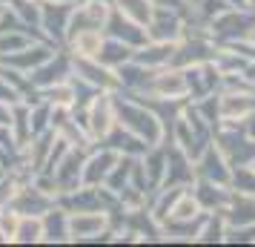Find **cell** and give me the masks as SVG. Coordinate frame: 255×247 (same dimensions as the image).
Listing matches in <instances>:
<instances>
[{
    "label": "cell",
    "mask_w": 255,
    "mask_h": 247,
    "mask_svg": "<svg viewBox=\"0 0 255 247\" xmlns=\"http://www.w3.org/2000/svg\"><path fill=\"white\" fill-rule=\"evenodd\" d=\"M20 104V101H17ZM12 101H0V127H12L14 124V106Z\"/></svg>",
    "instance_id": "36"
},
{
    "label": "cell",
    "mask_w": 255,
    "mask_h": 247,
    "mask_svg": "<svg viewBox=\"0 0 255 247\" xmlns=\"http://www.w3.org/2000/svg\"><path fill=\"white\" fill-rule=\"evenodd\" d=\"M69 17H72V6L40 3V26H37L40 37L55 43V46H63L66 43V32H69Z\"/></svg>",
    "instance_id": "13"
},
{
    "label": "cell",
    "mask_w": 255,
    "mask_h": 247,
    "mask_svg": "<svg viewBox=\"0 0 255 247\" xmlns=\"http://www.w3.org/2000/svg\"><path fill=\"white\" fill-rule=\"evenodd\" d=\"M132 170H135V158L132 155H121L118 158V164L112 167V173L106 176V181L101 184V187H106L109 193H121L124 187H129L132 184Z\"/></svg>",
    "instance_id": "33"
},
{
    "label": "cell",
    "mask_w": 255,
    "mask_h": 247,
    "mask_svg": "<svg viewBox=\"0 0 255 247\" xmlns=\"http://www.w3.org/2000/svg\"><path fill=\"white\" fill-rule=\"evenodd\" d=\"M230 190L235 193H244V196H253L255 199V167H235L232 173V181H230Z\"/></svg>",
    "instance_id": "34"
},
{
    "label": "cell",
    "mask_w": 255,
    "mask_h": 247,
    "mask_svg": "<svg viewBox=\"0 0 255 247\" xmlns=\"http://www.w3.org/2000/svg\"><path fill=\"white\" fill-rule=\"evenodd\" d=\"M189 190L195 193V199L204 207V213H221L232 196L230 187H221V184H212V181H204V178H195Z\"/></svg>",
    "instance_id": "24"
},
{
    "label": "cell",
    "mask_w": 255,
    "mask_h": 247,
    "mask_svg": "<svg viewBox=\"0 0 255 247\" xmlns=\"http://www.w3.org/2000/svg\"><path fill=\"white\" fill-rule=\"evenodd\" d=\"M192 164H195V178H204V181H212V184H221V187H230L235 167H232L230 161H227V155L215 147V141L209 144Z\"/></svg>",
    "instance_id": "9"
},
{
    "label": "cell",
    "mask_w": 255,
    "mask_h": 247,
    "mask_svg": "<svg viewBox=\"0 0 255 247\" xmlns=\"http://www.w3.org/2000/svg\"><path fill=\"white\" fill-rule=\"evenodd\" d=\"M72 75L89 83L98 92H115L118 89V75L98 58H72Z\"/></svg>",
    "instance_id": "12"
},
{
    "label": "cell",
    "mask_w": 255,
    "mask_h": 247,
    "mask_svg": "<svg viewBox=\"0 0 255 247\" xmlns=\"http://www.w3.org/2000/svg\"><path fill=\"white\" fill-rule=\"evenodd\" d=\"M106 40V32L104 29H78L66 37V52L72 58H98L101 55V46Z\"/></svg>",
    "instance_id": "17"
},
{
    "label": "cell",
    "mask_w": 255,
    "mask_h": 247,
    "mask_svg": "<svg viewBox=\"0 0 255 247\" xmlns=\"http://www.w3.org/2000/svg\"><path fill=\"white\" fill-rule=\"evenodd\" d=\"M253 167H255V161H253Z\"/></svg>",
    "instance_id": "46"
},
{
    "label": "cell",
    "mask_w": 255,
    "mask_h": 247,
    "mask_svg": "<svg viewBox=\"0 0 255 247\" xmlns=\"http://www.w3.org/2000/svg\"><path fill=\"white\" fill-rule=\"evenodd\" d=\"M52 204H55V199H52V196H46L40 187H35V181L29 178L23 187L14 193V199L9 201L6 207L17 210L20 216H43V213H46Z\"/></svg>",
    "instance_id": "16"
},
{
    "label": "cell",
    "mask_w": 255,
    "mask_h": 247,
    "mask_svg": "<svg viewBox=\"0 0 255 247\" xmlns=\"http://www.w3.org/2000/svg\"><path fill=\"white\" fill-rule=\"evenodd\" d=\"M175 49H178V43H166V40H146L143 46L135 49V60L143 63L146 69L175 66Z\"/></svg>",
    "instance_id": "18"
},
{
    "label": "cell",
    "mask_w": 255,
    "mask_h": 247,
    "mask_svg": "<svg viewBox=\"0 0 255 247\" xmlns=\"http://www.w3.org/2000/svg\"><path fill=\"white\" fill-rule=\"evenodd\" d=\"M135 58V49L129 46V43H124V40H118V37L106 35L104 46H101V55H98V60L101 63H106L109 69H118L121 63H127V60Z\"/></svg>",
    "instance_id": "29"
},
{
    "label": "cell",
    "mask_w": 255,
    "mask_h": 247,
    "mask_svg": "<svg viewBox=\"0 0 255 247\" xmlns=\"http://www.w3.org/2000/svg\"><path fill=\"white\" fill-rule=\"evenodd\" d=\"M109 3H112V9L118 14H124V17H129V20H135L140 26L149 23L152 12H155L152 0H109Z\"/></svg>",
    "instance_id": "32"
},
{
    "label": "cell",
    "mask_w": 255,
    "mask_h": 247,
    "mask_svg": "<svg viewBox=\"0 0 255 247\" xmlns=\"http://www.w3.org/2000/svg\"><path fill=\"white\" fill-rule=\"evenodd\" d=\"M0 101H12V104H17V101H26V98L20 92H14L12 86L0 78Z\"/></svg>",
    "instance_id": "38"
},
{
    "label": "cell",
    "mask_w": 255,
    "mask_h": 247,
    "mask_svg": "<svg viewBox=\"0 0 255 247\" xmlns=\"http://www.w3.org/2000/svg\"><path fill=\"white\" fill-rule=\"evenodd\" d=\"M40 3H55V6H75L78 0H40Z\"/></svg>",
    "instance_id": "42"
},
{
    "label": "cell",
    "mask_w": 255,
    "mask_h": 247,
    "mask_svg": "<svg viewBox=\"0 0 255 247\" xmlns=\"http://www.w3.org/2000/svg\"><path fill=\"white\" fill-rule=\"evenodd\" d=\"M224 236H227V219L221 213H204L195 233L198 245H224Z\"/></svg>",
    "instance_id": "26"
},
{
    "label": "cell",
    "mask_w": 255,
    "mask_h": 247,
    "mask_svg": "<svg viewBox=\"0 0 255 247\" xmlns=\"http://www.w3.org/2000/svg\"><path fill=\"white\" fill-rule=\"evenodd\" d=\"M69 78H72V55L66 52V46H58L52 52V58H46L35 72H29V89L40 92V89H49L55 83L69 81Z\"/></svg>",
    "instance_id": "7"
},
{
    "label": "cell",
    "mask_w": 255,
    "mask_h": 247,
    "mask_svg": "<svg viewBox=\"0 0 255 247\" xmlns=\"http://www.w3.org/2000/svg\"><path fill=\"white\" fill-rule=\"evenodd\" d=\"M212 141L227 155V161L232 167H250L255 161V141L238 124H218L212 132Z\"/></svg>",
    "instance_id": "6"
},
{
    "label": "cell",
    "mask_w": 255,
    "mask_h": 247,
    "mask_svg": "<svg viewBox=\"0 0 255 247\" xmlns=\"http://www.w3.org/2000/svg\"><path fill=\"white\" fill-rule=\"evenodd\" d=\"M104 144H109V147H112V150H118L121 155H132V158H138V155L149 147V144H143L138 135H132V132L124 130V127H115V130L104 138Z\"/></svg>",
    "instance_id": "30"
},
{
    "label": "cell",
    "mask_w": 255,
    "mask_h": 247,
    "mask_svg": "<svg viewBox=\"0 0 255 247\" xmlns=\"http://www.w3.org/2000/svg\"><path fill=\"white\" fill-rule=\"evenodd\" d=\"M12 245H43V219L40 216H20Z\"/></svg>",
    "instance_id": "31"
},
{
    "label": "cell",
    "mask_w": 255,
    "mask_h": 247,
    "mask_svg": "<svg viewBox=\"0 0 255 247\" xmlns=\"http://www.w3.org/2000/svg\"><path fill=\"white\" fill-rule=\"evenodd\" d=\"M106 35L124 40V43H129L132 49L143 46V43L149 40V37H146V26H140V23H135V20L124 17V14H118L115 9L109 14V20H106Z\"/></svg>",
    "instance_id": "21"
},
{
    "label": "cell",
    "mask_w": 255,
    "mask_h": 247,
    "mask_svg": "<svg viewBox=\"0 0 255 247\" xmlns=\"http://www.w3.org/2000/svg\"><path fill=\"white\" fill-rule=\"evenodd\" d=\"M69 242H112V213L106 210H72L69 213Z\"/></svg>",
    "instance_id": "4"
},
{
    "label": "cell",
    "mask_w": 255,
    "mask_h": 247,
    "mask_svg": "<svg viewBox=\"0 0 255 247\" xmlns=\"http://www.w3.org/2000/svg\"><path fill=\"white\" fill-rule=\"evenodd\" d=\"M115 112L118 127L138 135L143 144H149V147L152 144H166V124L149 101H143L138 95L115 92Z\"/></svg>",
    "instance_id": "1"
},
{
    "label": "cell",
    "mask_w": 255,
    "mask_h": 247,
    "mask_svg": "<svg viewBox=\"0 0 255 247\" xmlns=\"http://www.w3.org/2000/svg\"><path fill=\"white\" fill-rule=\"evenodd\" d=\"M9 9H12L14 23L40 37V32H37V26H40V0H9Z\"/></svg>",
    "instance_id": "28"
},
{
    "label": "cell",
    "mask_w": 255,
    "mask_h": 247,
    "mask_svg": "<svg viewBox=\"0 0 255 247\" xmlns=\"http://www.w3.org/2000/svg\"><path fill=\"white\" fill-rule=\"evenodd\" d=\"M0 210H3V204H0Z\"/></svg>",
    "instance_id": "45"
},
{
    "label": "cell",
    "mask_w": 255,
    "mask_h": 247,
    "mask_svg": "<svg viewBox=\"0 0 255 247\" xmlns=\"http://www.w3.org/2000/svg\"><path fill=\"white\" fill-rule=\"evenodd\" d=\"M112 14V3L109 0H78L72 6V17H69V32H78V29H104L106 32V20Z\"/></svg>",
    "instance_id": "10"
},
{
    "label": "cell",
    "mask_w": 255,
    "mask_h": 247,
    "mask_svg": "<svg viewBox=\"0 0 255 247\" xmlns=\"http://www.w3.org/2000/svg\"><path fill=\"white\" fill-rule=\"evenodd\" d=\"M6 23H14V17H12V9H9V0H0V26Z\"/></svg>",
    "instance_id": "40"
},
{
    "label": "cell",
    "mask_w": 255,
    "mask_h": 247,
    "mask_svg": "<svg viewBox=\"0 0 255 247\" xmlns=\"http://www.w3.org/2000/svg\"><path fill=\"white\" fill-rule=\"evenodd\" d=\"M192 181H195V164H192V158L184 150L166 144V176H163V187H192Z\"/></svg>",
    "instance_id": "14"
},
{
    "label": "cell",
    "mask_w": 255,
    "mask_h": 247,
    "mask_svg": "<svg viewBox=\"0 0 255 247\" xmlns=\"http://www.w3.org/2000/svg\"><path fill=\"white\" fill-rule=\"evenodd\" d=\"M224 9H255V0H218Z\"/></svg>",
    "instance_id": "39"
},
{
    "label": "cell",
    "mask_w": 255,
    "mask_h": 247,
    "mask_svg": "<svg viewBox=\"0 0 255 247\" xmlns=\"http://www.w3.org/2000/svg\"><path fill=\"white\" fill-rule=\"evenodd\" d=\"M43 245H72L69 242V213L58 201L43 216Z\"/></svg>",
    "instance_id": "19"
},
{
    "label": "cell",
    "mask_w": 255,
    "mask_h": 247,
    "mask_svg": "<svg viewBox=\"0 0 255 247\" xmlns=\"http://www.w3.org/2000/svg\"><path fill=\"white\" fill-rule=\"evenodd\" d=\"M143 101H169V104H184L189 101L186 92V72L181 66H163L155 69L146 81V89L138 95Z\"/></svg>",
    "instance_id": "5"
},
{
    "label": "cell",
    "mask_w": 255,
    "mask_h": 247,
    "mask_svg": "<svg viewBox=\"0 0 255 247\" xmlns=\"http://www.w3.org/2000/svg\"><path fill=\"white\" fill-rule=\"evenodd\" d=\"M78 121L83 124L86 135L92 144H101L109 132L118 127V112H115V92H98L86 106L75 109Z\"/></svg>",
    "instance_id": "2"
},
{
    "label": "cell",
    "mask_w": 255,
    "mask_h": 247,
    "mask_svg": "<svg viewBox=\"0 0 255 247\" xmlns=\"http://www.w3.org/2000/svg\"><path fill=\"white\" fill-rule=\"evenodd\" d=\"M86 150H89V147H69V153L63 155L58 161V167L52 170V176L58 181L60 193H69V190L83 184L81 176H83V155H86Z\"/></svg>",
    "instance_id": "15"
},
{
    "label": "cell",
    "mask_w": 255,
    "mask_h": 247,
    "mask_svg": "<svg viewBox=\"0 0 255 247\" xmlns=\"http://www.w3.org/2000/svg\"><path fill=\"white\" fill-rule=\"evenodd\" d=\"M204 216V207L198 204V199H195V193L189 187H184L181 190V196L175 199V204H172V210H169V219L166 222H186V224H192V222H198Z\"/></svg>",
    "instance_id": "27"
},
{
    "label": "cell",
    "mask_w": 255,
    "mask_h": 247,
    "mask_svg": "<svg viewBox=\"0 0 255 247\" xmlns=\"http://www.w3.org/2000/svg\"><path fill=\"white\" fill-rule=\"evenodd\" d=\"M55 49H58L55 43H49V40H43V37H37L35 43H29L23 52H17V55H12V58H6L3 63H9V66H14V69H20L23 75H29V72H35L46 58H52Z\"/></svg>",
    "instance_id": "20"
},
{
    "label": "cell",
    "mask_w": 255,
    "mask_h": 247,
    "mask_svg": "<svg viewBox=\"0 0 255 247\" xmlns=\"http://www.w3.org/2000/svg\"><path fill=\"white\" fill-rule=\"evenodd\" d=\"M152 6H155V9H175V12L189 14V6H186V0H152Z\"/></svg>",
    "instance_id": "37"
},
{
    "label": "cell",
    "mask_w": 255,
    "mask_h": 247,
    "mask_svg": "<svg viewBox=\"0 0 255 247\" xmlns=\"http://www.w3.org/2000/svg\"><path fill=\"white\" fill-rule=\"evenodd\" d=\"M152 72H155V69H146V66L138 63L135 58L127 60V63H121V66L115 69V75H118V89H115V92L140 95L143 89H146V81H149Z\"/></svg>",
    "instance_id": "23"
},
{
    "label": "cell",
    "mask_w": 255,
    "mask_h": 247,
    "mask_svg": "<svg viewBox=\"0 0 255 247\" xmlns=\"http://www.w3.org/2000/svg\"><path fill=\"white\" fill-rule=\"evenodd\" d=\"M255 32V9H224L207 23V35L224 46L253 37Z\"/></svg>",
    "instance_id": "3"
},
{
    "label": "cell",
    "mask_w": 255,
    "mask_h": 247,
    "mask_svg": "<svg viewBox=\"0 0 255 247\" xmlns=\"http://www.w3.org/2000/svg\"><path fill=\"white\" fill-rule=\"evenodd\" d=\"M0 245H12V239H9V236L3 233V230H0Z\"/></svg>",
    "instance_id": "43"
},
{
    "label": "cell",
    "mask_w": 255,
    "mask_h": 247,
    "mask_svg": "<svg viewBox=\"0 0 255 247\" xmlns=\"http://www.w3.org/2000/svg\"><path fill=\"white\" fill-rule=\"evenodd\" d=\"M241 78L250 83V86H255V60H247V66H244Z\"/></svg>",
    "instance_id": "41"
},
{
    "label": "cell",
    "mask_w": 255,
    "mask_h": 247,
    "mask_svg": "<svg viewBox=\"0 0 255 247\" xmlns=\"http://www.w3.org/2000/svg\"><path fill=\"white\" fill-rule=\"evenodd\" d=\"M224 245H255V227H227Z\"/></svg>",
    "instance_id": "35"
},
{
    "label": "cell",
    "mask_w": 255,
    "mask_h": 247,
    "mask_svg": "<svg viewBox=\"0 0 255 247\" xmlns=\"http://www.w3.org/2000/svg\"><path fill=\"white\" fill-rule=\"evenodd\" d=\"M198 3H201V0H186V6H189V9H192V6H198Z\"/></svg>",
    "instance_id": "44"
},
{
    "label": "cell",
    "mask_w": 255,
    "mask_h": 247,
    "mask_svg": "<svg viewBox=\"0 0 255 247\" xmlns=\"http://www.w3.org/2000/svg\"><path fill=\"white\" fill-rule=\"evenodd\" d=\"M35 40H37V35H32L29 29H23V26H17V23L0 26V60L23 52V49L29 46V43H35Z\"/></svg>",
    "instance_id": "25"
},
{
    "label": "cell",
    "mask_w": 255,
    "mask_h": 247,
    "mask_svg": "<svg viewBox=\"0 0 255 247\" xmlns=\"http://www.w3.org/2000/svg\"><path fill=\"white\" fill-rule=\"evenodd\" d=\"M118 158H121V153L118 150H112L109 144H92L89 150H86V155H83V176L81 181L83 184H92V187H101L106 181V176L112 173V167L118 164Z\"/></svg>",
    "instance_id": "8"
},
{
    "label": "cell",
    "mask_w": 255,
    "mask_h": 247,
    "mask_svg": "<svg viewBox=\"0 0 255 247\" xmlns=\"http://www.w3.org/2000/svg\"><path fill=\"white\" fill-rule=\"evenodd\" d=\"M221 216L227 219V227H255V199L232 190V196L227 201V207L221 210Z\"/></svg>",
    "instance_id": "22"
},
{
    "label": "cell",
    "mask_w": 255,
    "mask_h": 247,
    "mask_svg": "<svg viewBox=\"0 0 255 247\" xmlns=\"http://www.w3.org/2000/svg\"><path fill=\"white\" fill-rule=\"evenodd\" d=\"M186 35V14L175 12V9H155L146 23V37L149 40H166V43H178Z\"/></svg>",
    "instance_id": "11"
}]
</instances>
